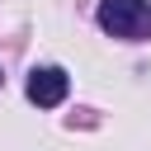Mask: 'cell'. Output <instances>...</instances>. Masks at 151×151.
<instances>
[{
	"label": "cell",
	"instance_id": "6da1fadb",
	"mask_svg": "<svg viewBox=\"0 0 151 151\" xmlns=\"http://www.w3.org/2000/svg\"><path fill=\"white\" fill-rule=\"evenodd\" d=\"M99 24H104V33L137 42L151 33V5L146 0H99Z\"/></svg>",
	"mask_w": 151,
	"mask_h": 151
},
{
	"label": "cell",
	"instance_id": "7a4b0ae2",
	"mask_svg": "<svg viewBox=\"0 0 151 151\" xmlns=\"http://www.w3.org/2000/svg\"><path fill=\"white\" fill-rule=\"evenodd\" d=\"M66 90H71V80H66L61 66H38V71L28 76V99H33L38 109H57V104L66 99Z\"/></svg>",
	"mask_w": 151,
	"mask_h": 151
}]
</instances>
